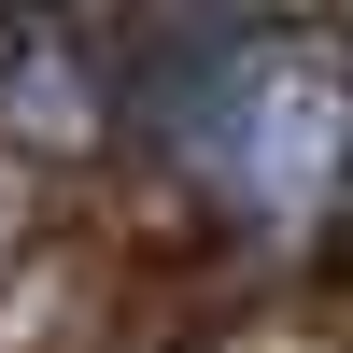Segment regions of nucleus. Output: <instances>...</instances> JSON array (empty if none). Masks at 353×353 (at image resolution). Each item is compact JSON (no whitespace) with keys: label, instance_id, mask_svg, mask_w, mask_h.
<instances>
[{"label":"nucleus","instance_id":"nucleus-2","mask_svg":"<svg viewBox=\"0 0 353 353\" xmlns=\"http://www.w3.org/2000/svg\"><path fill=\"white\" fill-rule=\"evenodd\" d=\"M0 141H99V57L28 0H0Z\"/></svg>","mask_w":353,"mask_h":353},{"label":"nucleus","instance_id":"nucleus-1","mask_svg":"<svg viewBox=\"0 0 353 353\" xmlns=\"http://www.w3.org/2000/svg\"><path fill=\"white\" fill-rule=\"evenodd\" d=\"M156 141L226 198L241 226L297 241L353 184V43L325 14H198L141 57Z\"/></svg>","mask_w":353,"mask_h":353}]
</instances>
